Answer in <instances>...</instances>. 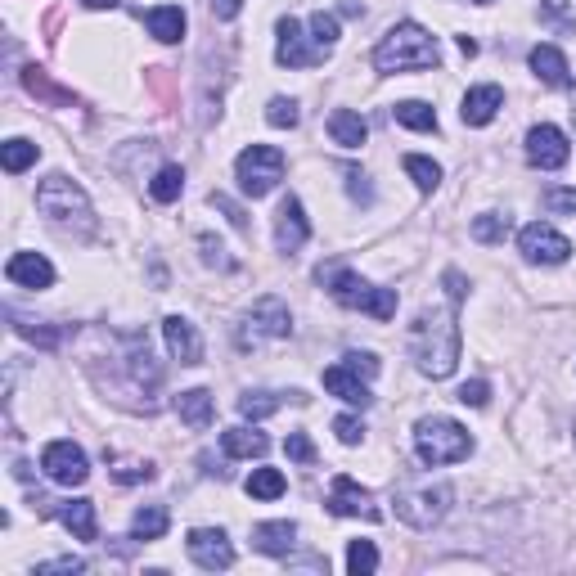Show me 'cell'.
Segmentation results:
<instances>
[{
  "label": "cell",
  "instance_id": "obj_55",
  "mask_svg": "<svg viewBox=\"0 0 576 576\" xmlns=\"http://www.w3.org/2000/svg\"><path fill=\"white\" fill-rule=\"evenodd\" d=\"M545 5H549V9H567V5H572V0H545Z\"/></svg>",
  "mask_w": 576,
  "mask_h": 576
},
{
  "label": "cell",
  "instance_id": "obj_24",
  "mask_svg": "<svg viewBox=\"0 0 576 576\" xmlns=\"http://www.w3.org/2000/svg\"><path fill=\"white\" fill-rule=\"evenodd\" d=\"M531 72H536L545 86H567V81H572V68H567L558 45H536V50H531Z\"/></svg>",
  "mask_w": 576,
  "mask_h": 576
},
{
  "label": "cell",
  "instance_id": "obj_29",
  "mask_svg": "<svg viewBox=\"0 0 576 576\" xmlns=\"http://www.w3.org/2000/svg\"><path fill=\"white\" fill-rule=\"evenodd\" d=\"M392 117L401 126H410V131H437V113H432V104H423V99H405V104H396Z\"/></svg>",
  "mask_w": 576,
  "mask_h": 576
},
{
  "label": "cell",
  "instance_id": "obj_16",
  "mask_svg": "<svg viewBox=\"0 0 576 576\" xmlns=\"http://www.w3.org/2000/svg\"><path fill=\"white\" fill-rule=\"evenodd\" d=\"M162 338H167V351L180 365H203V338H198V329L185 315H167L162 320Z\"/></svg>",
  "mask_w": 576,
  "mask_h": 576
},
{
  "label": "cell",
  "instance_id": "obj_15",
  "mask_svg": "<svg viewBox=\"0 0 576 576\" xmlns=\"http://www.w3.org/2000/svg\"><path fill=\"white\" fill-rule=\"evenodd\" d=\"M306 239H311V221H306V212H302V198L288 194L275 212V248L284 252V257H293Z\"/></svg>",
  "mask_w": 576,
  "mask_h": 576
},
{
  "label": "cell",
  "instance_id": "obj_12",
  "mask_svg": "<svg viewBox=\"0 0 576 576\" xmlns=\"http://www.w3.org/2000/svg\"><path fill=\"white\" fill-rule=\"evenodd\" d=\"M185 549L203 572H225V567H234V545L221 527H194L185 540Z\"/></svg>",
  "mask_w": 576,
  "mask_h": 576
},
{
  "label": "cell",
  "instance_id": "obj_40",
  "mask_svg": "<svg viewBox=\"0 0 576 576\" xmlns=\"http://www.w3.org/2000/svg\"><path fill=\"white\" fill-rule=\"evenodd\" d=\"M14 329L23 333V338L41 342V347H59V338H63V329H45V324H32V320H23V315H14Z\"/></svg>",
  "mask_w": 576,
  "mask_h": 576
},
{
  "label": "cell",
  "instance_id": "obj_32",
  "mask_svg": "<svg viewBox=\"0 0 576 576\" xmlns=\"http://www.w3.org/2000/svg\"><path fill=\"white\" fill-rule=\"evenodd\" d=\"M149 194L158 198V203H176V198L185 194V171H180V167H158V176L149 180Z\"/></svg>",
  "mask_w": 576,
  "mask_h": 576
},
{
  "label": "cell",
  "instance_id": "obj_44",
  "mask_svg": "<svg viewBox=\"0 0 576 576\" xmlns=\"http://www.w3.org/2000/svg\"><path fill=\"white\" fill-rule=\"evenodd\" d=\"M284 450H288V459H297V464H311V459H315V446H311L306 432H288Z\"/></svg>",
  "mask_w": 576,
  "mask_h": 576
},
{
  "label": "cell",
  "instance_id": "obj_51",
  "mask_svg": "<svg viewBox=\"0 0 576 576\" xmlns=\"http://www.w3.org/2000/svg\"><path fill=\"white\" fill-rule=\"evenodd\" d=\"M239 9H243V0H212V14L225 18V23H230V18H239Z\"/></svg>",
  "mask_w": 576,
  "mask_h": 576
},
{
  "label": "cell",
  "instance_id": "obj_3",
  "mask_svg": "<svg viewBox=\"0 0 576 576\" xmlns=\"http://www.w3.org/2000/svg\"><path fill=\"white\" fill-rule=\"evenodd\" d=\"M441 50L437 36L419 23H396L387 27V36L374 45V68L378 72H419V68H437Z\"/></svg>",
  "mask_w": 576,
  "mask_h": 576
},
{
  "label": "cell",
  "instance_id": "obj_21",
  "mask_svg": "<svg viewBox=\"0 0 576 576\" xmlns=\"http://www.w3.org/2000/svg\"><path fill=\"white\" fill-rule=\"evenodd\" d=\"M500 108H504V90L500 86H473L464 95V104H459V117H464V126H486Z\"/></svg>",
  "mask_w": 576,
  "mask_h": 576
},
{
  "label": "cell",
  "instance_id": "obj_17",
  "mask_svg": "<svg viewBox=\"0 0 576 576\" xmlns=\"http://www.w3.org/2000/svg\"><path fill=\"white\" fill-rule=\"evenodd\" d=\"M279 41H275V59L284 63V68H311V63H320L324 54L320 50H306V36L302 27H297V18H279Z\"/></svg>",
  "mask_w": 576,
  "mask_h": 576
},
{
  "label": "cell",
  "instance_id": "obj_19",
  "mask_svg": "<svg viewBox=\"0 0 576 576\" xmlns=\"http://www.w3.org/2000/svg\"><path fill=\"white\" fill-rule=\"evenodd\" d=\"M324 392H333L338 401H347V405H356V410H365L374 396H369V383L356 374V369H347V365H329L324 369Z\"/></svg>",
  "mask_w": 576,
  "mask_h": 576
},
{
  "label": "cell",
  "instance_id": "obj_20",
  "mask_svg": "<svg viewBox=\"0 0 576 576\" xmlns=\"http://www.w3.org/2000/svg\"><path fill=\"white\" fill-rule=\"evenodd\" d=\"M252 545L261 549V554H275V558H288L297 545V522L279 518V522H257L252 527Z\"/></svg>",
  "mask_w": 576,
  "mask_h": 576
},
{
  "label": "cell",
  "instance_id": "obj_36",
  "mask_svg": "<svg viewBox=\"0 0 576 576\" xmlns=\"http://www.w3.org/2000/svg\"><path fill=\"white\" fill-rule=\"evenodd\" d=\"M311 41H315V50L320 54H329L333 45H338V14H311Z\"/></svg>",
  "mask_w": 576,
  "mask_h": 576
},
{
  "label": "cell",
  "instance_id": "obj_26",
  "mask_svg": "<svg viewBox=\"0 0 576 576\" xmlns=\"http://www.w3.org/2000/svg\"><path fill=\"white\" fill-rule=\"evenodd\" d=\"M144 23H149V32L158 36L162 45H176L180 36H185V9L180 5H158L144 14Z\"/></svg>",
  "mask_w": 576,
  "mask_h": 576
},
{
  "label": "cell",
  "instance_id": "obj_7",
  "mask_svg": "<svg viewBox=\"0 0 576 576\" xmlns=\"http://www.w3.org/2000/svg\"><path fill=\"white\" fill-rule=\"evenodd\" d=\"M293 333V315H288V306L279 302V297H261V302H252L248 311H243L239 329H234V342H239L243 351L261 347V342H279Z\"/></svg>",
  "mask_w": 576,
  "mask_h": 576
},
{
  "label": "cell",
  "instance_id": "obj_50",
  "mask_svg": "<svg viewBox=\"0 0 576 576\" xmlns=\"http://www.w3.org/2000/svg\"><path fill=\"white\" fill-rule=\"evenodd\" d=\"M545 203L554 207V212H576V189H549Z\"/></svg>",
  "mask_w": 576,
  "mask_h": 576
},
{
  "label": "cell",
  "instance_id": "obj_6",
  "mask_svg": "<svg viewBox=\"0 0 576 576\" xmlns=\"http://www.w3.org/2000/svg\"><path fill=\"white\" fill-rule=\"evenodd\" d=\"M414 450L428 468H446V464H459L468 459L473 450V437H468L464 423L446 419V414H432V419H419L414 423Z\"/></svg>",
  "mask_w": 576,
  "mask_h": 576
},
{
  "label": "cell",
  "instance_id": "obj_11",
  "mask_svg": "<svg viewBox=\"0 0 576 576\" xmlns=\"http://www.w3.org/2000/svg\"><path fill=\"white\" fill-rule=\"evenodd\" d=\"M324 504H329V513H338V518H369V522L383 518V509L374 504V495H369L351 473H338V477H333L329 500H324Z\"/></svg>",
  "mask_w": 576,
  "mask_h": 576
},
{
  "label": "cell",
  "instance_id": "obj_45",
  "mask_svg": "<svg viewBox=\"0 0 576 576\" xmlns=\"http://www.w3.org/2000/svg\"><path fill=\"white\" fill-rule=\"evenodd\" d=\"M342 365L356 369L360 378H374L378 374V356H374V351H347V356H342Z\"/></svg>",
  "mask_w": 576,
  "mask_h": 576
},
{
  "label": "cell",
  "instance_id": "obj_35",
  "mask_svg": "<svg viewBox=\"0 0 576 576\" xmlns=\"http://www.w3.org/2000/svg\"><path fill=\"white\" fill-rule=\"evenodd\" d=\"M279 401H284L279 392H243L239 396V414H243V419H266V414L279 410Z\"/></svg>",
  "mask_w": 576,
  "mask_h": 576
},
{
  "label": "cell",
  "instance_id": "obj_49",
  "mask_svg": "<svg viewBox=\"0 0 576 576\" xmlns=\"http://www.w3.org/2000/svg\"><path fill=\"white\" fill-rule=\"evenodd\" d=\"M441 284H446L450 302H464V297H468V279L459 275V270H446V275H441Z\"/></svg>",
  "mask_w": 576,
  "mask_h": 576
},
{
  "label": "cell",
  "instance_id": "obj_18",
  "mask_svg": "<svg viewBox=\"0 0 576 576\" xmlns=\"http://www.w3.org/2000/svg\"><path fill=\"white\" fill-rule=\"evenodd\" d=\"M5 275H9V284L36 288V293L54 284V266L41 257V252H14V257L5 261Z\"/></svg>",
  "mask_w": 576,
  "mask_h": 576
},
{
  "label": "cell",
  "instance_id": "obj_10",
  "mask_svg": "<svg viewBox=\"0 0 576 576\" xmlns=\"http://www.w3.org/2000/svg\"><path fill=\"white\" fill-rule=\"evenodd\" d=\"M518 252L527 261H536V266H563V261L572 257V243H567V234H558L554 225L536 221L518 234Z\"/></svg>",
  "mask_w": 576,
  "mask_h": 576
},
{
  "label": "cell",
  "instance_id": "obj_14",
  "mask_svg": "<svg viewBox=\"0 0 576 576\" xmlns=\"http://www.w3.org/2000/svg\"><path fill=\"white\" fill-rule=\"evenodd\" d=\"M527 162L540 171H558L567 162V135L558 131V126L540 122L527 131Z\"/></svg>",
  "mask_w": 576,
  "mask_h": 576
},
{
  "label": "cell",
  "instance_id": "obj_2",
  "mask_svg": "<svg viewBox=\"0 0 576 576\" xmlns=\"http://www.w3.org/2000/svg\"><path fill=\"white\" fill-rule=\"evenodd\" d=\"M36 212L63 234H77V239H90V234H95V207H90L86 189H81L77 180L59 176V171L36 185Z\"/></svg>",
  "mask_w": 576,
  "mask_h": 576
},
{
  "label": "cell",
  "instance_id": "obj_4",
  "mask_svg": "<svg viewBox=\"0 0 576 576\" xmlns=\"http://www.w3.org/2000/svg\"><path fill=\"white\" fill-rule=\"evenodd\" d=\"M315 279H320V284L333 293V302H342L347 311H365V315H374V320H392V315H396V288L369 284V279H360L356 270L320 266V270H315Z\"/></svg>",
  "mask_w": 576,
  "mask_h": 576
},
{
  "label": "cell",
  "instance_id": "obj_8",
  "mask_svg": "<svg viewBox=\"0 0 576 576\" xmlns=\"http://www.w3.org/2000/svg\"><path fill=\"white\" fill-rule=\"evenodd\" d=\"M284 153L275 144H248V149L234 158V176H239V189L248 198H266L270 189L284 180Z\"/></svg>",
  "mask_w": 576,
  "mask_h": 576
},
{
  "label": "cell",
  "instance_id": "obj_31",
  "mask_svg": "<svg viewBox=\"0 0 576 576\" xmlns=\"http://www.w3.org/2000/svg\"><path fill=\"white\" fill-rule=\"evenodd\" d=\"M405 171H410V180L419 185V194H432V189L441 185V167L432 158H423V153H405Z\"/></svg>",
  "mask_w": 576,
  "mask_h": 576
},
{
  "label": "cell",
  "instance_id": "obj_56",
  "mask_svg": "<svg viewBox=\"0 0 576 576\" xmlns=\"http://www.w3.org/2000/svg\"><path fill=\"white\" fill-rule=\"evenodd\" d=\"M572 122H576V86H572Z\"/></svg>",
  "mask_w": 576,
  "mask_h": 576
},
{
  "label": "cell",
  "instance_id": "obj_30",
  "mask_svg": "<svg viewBox=\"0 0 576 576\" xmlns=\"http://www.w3.org/2000/svg\"><path fill=\"white\" fill-rule=\"evenodd\" d=\"M36 158H41V149H36L32 140H5V144H0V162H5V171H9V176H18V171H27Z\"/></svg>",
  "mask_w": 576,
  "mask_h": 576
},
{
  "label": "cell",
  "instance_id": "obj_57",
  "mask_svg": "<svg viewBox=\"0 0 576 576\" xmlns=\"http://www.w3.org/2000/svg\"><path fill=\"white\" fill-rule=\"evenodd\" d=\"M473 5H491V0H473Z\"/></svg>",
  "mask_w": 576,
  "mask_h": 576
},
{
  "label": "cell",
  "instance_id": "obj_23",
  "mask_svg": "<svg viewBox=\"0 0 576 576\" xmlns=\"http://www.w3.org/2000/svg\"><path fill=\"white\" fill-rule=\"evenodd\" d=\"M176 414L189 423V428L203 432L207 423L216 419V401H212V392H207V387H189V392H180V396H176Z\"/></svg>",
  "mask_w": 576,
  "mask_h": 576
},
{
  "label": "cell",
  "instance_id": "obj_41",
  "mask_svg": "<svg viewBox=\"0 0 576 576\" xmlns=\"http://www.w3.org/2000/svg\"><path fill=\"white\" fill-rule=\"evenodd\" d=\"M333 432H338L342 446H360V437H365V423H360L356 414H338V419H333Z\"/></svg>",
  "mask_w": 576,
  "mask_h": 576
},
{
  "label": "cell",
  "instance_id": "obj_1",
  "mask_svg": "<svg viewBox=\"0 0 576 576\" xmlns=\"http://www.w3.org/2000/svg\"><path fill=\"white\" fill-rule=\"evenodd\" d=\"M459 302H446V306H423L410 324V360L419 374L428 378H450L459 365V315H455Z\"/></svg>",
  "mask_w": 576,
  "mask_h": 576
},
{
  "label": "cell",
  "instance_id": "obj_48",
  "mask_svg": "<svg viewBox=\"0 0 576 576\" xmlns=\"http://www.w3.org/2000/svg\"><path fill=\"white\" fill-rule=\"evenodd\" d=\"M36 572H86V558L68 554V558H50V563H36Z\"/></svg>",
  "mask_w": 576,
  "mask_h": 576
},
{
  "label": "cell",
  "instance_id": "obj_9",
  "mask_svg": "<svg viewBox=\"0 0 576 576\" xmlns=\"http://www.w3.org/2000/svg\"><path fill=\"white\" fill-rule=\"evenodd\" d=\"M41 468H45V477L59 486H81L90 477V459L77 441H50V446L41 450Z\"/></svg>",
  "mask_w": 576,
  "mask_h": 576
},
{
  "label": "cell",
  "instance_id": "obj_37",
  "mask_svg": "<svg viewBox=\"0 0 576 576\" xmlns=\"http://www.w3.org/2000/svg\"><path fill=\"white\" fill-rule=\"evenodd\" d=\"M504 234H509V216H500V212H482L473 221V239L477 243H500Z\"/></svg>",
  "mask_w": 576,
  "mask_h": 576
},
{
  "label": "cell",
  "instance_id": "obj_39",
  "mask_svg": "<svg viewBox=\"0 0 576 576\" xmlns=\"http://www.w3.org/2000/svg\"><path fill=\"white\" fill-rule=\"evenodd\" d=\"M113 477L117 482H149L153 464L149 459H113Z\"/></svg>",
  "mask_w": 576,
  "mask_h": 576
},
{
  "label": "cell",
  "instance_id": "obj_46",
  "mask_svg": "<svg viewBox=\"0 0 576 576\" xmlns=\"http://www.w3.org/2000/svg\"><path fill=\"white\" fill-rule=\"evenodd\" d=\"M486 396H491V387H486L482 378H473V383H464V387L455 392V401H459V405H473V410H482Z\"/></svg>",
  "mask_w": 576,
  "mask_h": 576
},
{
  "label": "cell",
  "instance_id": "obj_42",
  "mask_svg": "<svg viewBox=\"0 0 576 576\" xmlns=\"http://www.w3.org/2000/svg\"><path fill=\"white\" fill-rule=\"evenodd\" d=\"M198 248H203V261H207V266H216V270H234V261L225 257L221 239H212V234H198Z\"/></svg>",
  "mask_w": 576,
  "mask_h": 576
},
{
  "label": "cell",
  "instance_id": "obj_22",
  "mask_svg": "<svg viewBox=\"0 0 576 576\" xmlns=\"http://www.w3.org/2000/svg\"><path fill=\"white\" fill-rule=\"evenodd\" d=\"M221 450L230 459H261L270 450V437L257 428H225L221 432Z\"/></svg>",
  "mask_w": 576,
  "mask_h": 576
},
{
  "label": "cell",
  "instance_id": "obj_53",
  "mask_svg": "<svg viewBox=\"0 0 576 576\" xmlns=\"http://www.w3.org/2000/svg\"><path fill=\"white\" fill-rule=\"evenodd\" d=\"M459 50H464L468 59H473V54H477V41H473V36H459Z\"/></svg>",
  "mask_w": 576,
  "mask_h": 576
},
{
  "label": "cell",
  "instance_id": "obj_47",
  "mask_svg": "<svg viewBox=\"0 0 576 576\" xmlns=\"http://www.w3.org/2000/svg\"><path fill=\"white\" fill-rule=\"evenodd\" d=\"M207 203H212L216 212H225V216H230V225H234V230H248V216H243V207H239V203H230V198H225V194H212V198H207Z\"/></svg>",
  "mask_w": 576,
  "mask_h": 576
},
{
  "label": "cell",
  "instance_id": "obj_54",
  "mask_svg": "<svg viewBox=\"0 0 576 576\" xmlns=\"http://www.w3.org/2000/svg\"><path fill=\"white\" fill-rule=\"evenodd\" d=\"M81 5H86V9H113L117 0H81Z\"/></svg>",
  "mask_w": 576,
  "mask_h": 576
},
{
  "label": "cell",
  "instance_id": "obj_58",
  "mask_svg": "<svg viewBox=\"0 0 576 576\" xmlns=\"http://www.w3.org/2000/svg\"><path fill=\"white\" fill-rule=\"evenodd\" d=\"M572 437H576V432H572Z\"/></svg>",
  "mask_w": 576,
  "mask_h": 576
},
{
  "label": "cell",
  "instance_id": "obj_28",
  "mask_svg": "<svg viewBox=\"0 0 576 576\" xmlns=\"http://www.w3.org/2000/svg\"><path fill=\"white\" fill-rule=\"evenodd\" d=\"M243 491H248L252 500H279V495L288 491V482H284L279 468H252V477L243 482Z\"/></svg>",
  "mask_w": 576,
  "mask_h": 576
},
{
  "label": "cell",
  "instance_id": "obj_13",
  "mask_svg": "<svg viewBox=\"0 0 576 576\" xmlns=\"http://www.w3.org/2000/svg\"><path fill=\"white\" fill-rule=\"evenodd\" d=\"M32 509L50 513V518H59L63 527H68L77 540H95V536H99L95 504H90V500H41V495H36V500H32Z\"/></svg>",
  "mask_w": 576,
  "mask_h": 576
},
{
  "label": "cell",
  "instance_id": "obj_34",
  "mask_svg": "<svg viewBox=\"0 0 576 576\" xmlns=\"http://www.w3.org/2000/svg\"><path fill=\"white\" fill-rule=\"evenodd\" d=\"M347 572H351V576L378 572V549H374V540H351V545H347Z\"/></svg>",
  "mask_w": 576,
  "mask_h": 576
},
{
  "label": "cell",
  "instance_id": "obj_25",
  "mask_svg": "<svg viewBox=\"0 0 576 576\" xmlns=\"http://www.w3.org/2000/svg\"><path fill=\"white\" fill-rule=\"evenodd\" d=\"M329 135H333V144H342V149H360L365 135H369V126H365V117H360L356 108H333V113H329Z\"/></svg>",
  "mask_w": 576,
  "mask_h": 576
},
{
  "label": "cell",
  "instance_id": "obj_52",
  "mask_svg": "<svg viewBox=\"0 0 576 576\" xmlns=\"http://www.w3.org/2000/svg\"><path fill=\"white\" fill-rule=\"evenodd\" d=\"M288 567H306V572H329L324 558H288Z\"/></svg>",
  "mask_w": 576,
  "mask_h": 576
},
{
  "label": "cell",
  "instance_id": "obj_5",
  "mask_svg": "<svg viewBox=\"0 0 576 576\" xmlns=\"http://www.w3.org/2000/svg\"><path fill=\"white\" fill-rule=\"evenodd\" d=\"M450 500H455V486L450 482H432V477H410L392 491V504H396V518L414 531H428L437 527L441 518L450 513Z\"/></svg>",
  "mask_w": 576,
  "mask_h": 576
},
{
  "label": "cell",
  "instance_id": "obj_27",
  "mask_svg": "<svg viewBox=\"0 0 576 576\" xmlns=\"http://www.w3.org/2000/svg\"><path fill=\"white\" fill-rule=\"evenodd\" d=\"M167 527H171V513L162 509V504H144L131 518V540H162Z\"/></svg>",
  "mask_w": 576,
  "mask_h": 576
},
{
  "label": "cell",
  "instance_id": "obj_33",
  "mask_svg": "<svg viewBox=\"0 0 576 576\" xmlns=\"http://www.w3.org/2000/svg\"><path fill=\"white\" fill-rule=\"evenodd\" d=\"M23 86L32 90V95H41L45 104H72V95H68V90H59V86H54V81L45 77L41 68H23Z\"/></svg>",
  "mask_w": 576,
  "mask_h": 576
},
{
  "label": "cell",
  "instance_id": "obj_43",
  "mask_svg": "<svg viewBox=\"0 0 576 576\" xmlns=\"http://www.w3.org/2000/svg\"><path fill=\"white\" fill-rule=\"evenodd\" d=\"M342 176H347V194L351 198H356V203H374V189H369V176H365V171H356V167H347V171H342Z\"/></svg>",
  "mask_w": 576,
  "mask_h": 576
},
{
  "label": "cell",
  "instance_id": "obj_38",
  "mask_svg": "<svg viewBox=\"0 0 576 576\" xmlns=\"http://www.w3.org/2000/svg\"><path fill=\"white\" fill-rule=\"evenodd\" d=\"M297 117H302V113H297V104H293V99H284V95H275V99L266 104V122L279 126V131H293Z\"/></svg>",
  "mask_w": 576,
  "mask_h": 576
}]
</instances>
